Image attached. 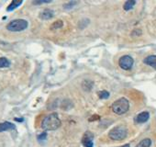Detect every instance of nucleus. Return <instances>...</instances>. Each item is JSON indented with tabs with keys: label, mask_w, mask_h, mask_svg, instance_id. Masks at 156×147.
I'll return each instance as SVG.
<instances>
[{
	"label": "nucleus",
	"mask_w": 156,
	"mask_h": 147,
	"mask_svg": "<svg viewBox=\"0 0 156 147\" xmlns=\"http://www.w3.org/2000/svg\"><path fill=\"white\" fill-rule=\"evenodd\" d=\"M61 124L62 122L57 113H51L43 119L41 122V128L44 131H55L60 128Z\"/></svg>",
	"instance_id": "f257e3e1"
},
{
	"label": "nucleus",
	"mask_w": 156,
	"mask_h": 147,
	"mask_svg": "<svg viewBox=\"0 0 156 147\" xmlns=\"http://www.w3.org/2000/svg\"><path fill=\"white\" fill-rule=\"evenodd\" d=\"M111 109L113 110V112H115L118 115H122L124 113H126L129 109V102L127 99L125 98H120L118 100H116L112 106Z\"/></svg>",
	"instance_id": "f03ea898"
},
{
	"label": "nucleus",
	"mask_w": 156,
	"mask_h": 147,
	"mask_svg": "<svg viewBox=\"0 0 156 147\" xmlns=\"http://www.w3.org/2000/svg\"><path fill=\"white\" fill-rule=\"evenodd\" d=\"M127 134H128L127 128L123 125H119L113 128L108 132V137L114 141H121L127 137Z\"/></svg>",
	"instance_id": "7ed1b4c3"
},
{
	"label": "nucleus",
	"mask_w": 156,
	"mask_h": 147,
	"mask_svg": "<svg viewBox=\"0 0 156 147\" xmlns=\"http://www.w3.org/2000/svg\"><path fill=\"white\" fill-rule=\"evenodd\" d=\"M29 23L25 20H14L7 25V29L10 31H22L26 30Z\"/></svg>",
	"instance_id": "20e7f679"
},
{
	"label": "nucleus",
	"mask_w": 156,
	"mask_h": 147,
	"mask_svg": "<svg viewBox=\"0 0 156 147\" xmlns=\"http://www.w3.org/2000/svg\"><path fill=\"white\" fill-rule=\"evenodd\" d=\"M133 63H134V60L129 55H124L119 61V65L123 70H129V69H131Z\"/></svg>",
	"instance_id": "39448f33"
},
{
	"label": "nucleus",
	"mask_w": 156,
	"mask_h": 147,
	"mask_svg": "<svg viewBox=\"0 0 156 147\" xmlns=\"http://www.w3.org/2000/svg\"><path fill=\"white\" fill-rule=\"evenodd\" d=\"M94 135L93 133H91L90 131H87L83 138H82V143L85 147H93L94 146Z\"/></svg>",
	"instance_id": "423d86ee"
},
{
	"label": "nucleus",
	"mask_w": 156,
	"mask_h": 147,
	"mask_svg": "<svg viewBox=\"0 0 156 147\" xmlns=\"http://www.w3.org/2000/svg\"><path fill=\"white\" fill-rule=\"evenodd\" d=\"M150 118V114L149 112L147 111H143V112H140V114H138L135 118V122L137 123H144L146 122Z\"/></svg>",
	"instance_id": "0eeeda50"
},
{
	"label": "nucleus",
	"mask_w": 156,
	"mask_h": 147,
	"mask_svg": "<svg viewBox=\"0 0 156 147\" xmlns=\"http://www.w3.org/2000/svg\"><path fill=\"white\" fill-rule=\"evenodd\" d=\"M54 16V12L53 10L50 9H43L41 13H40V18L41 20H51V18H53Z\"/></svg>",
	"instance_id": "6e6552de"
},
{
	"label": "nucleus",
	"mask_w": 156,
	"mask_h": 147,
	"mask_svg": "<svg viewBox=\"0 0 156 147\" xmlns=\"http://www.w3.org/2000/svg\"><path fill=\"white\" fill-rule=\"evenodd\" d=\"M10 130H16V125L11 122H9V121L0 123V132L10 131Z\"/></svg>",
	"instance_id": "1a4fd4ad"
},
{
	"label": "nucleus",
	"mask_w": 156,
	"mask_h": 147,
	"mask_svg": "<svg viewBox=\"0 0 156 147\" xmlns=\"http://www.w3.org/2000/svg\"><path fill=\"white\" fill-rule=\"evenodd\" d=\"M143 63L151 66L152 68H154L156 70V55H150V56L144 58Z\"/></svg>",
	"instance_id": "9d476101"
},
{
	"label": "nucleus",
	"mask_w": 156,
	"mask_h": 147,
	"mask_svg": "<svg viewBox=\"0 0 156 147\" xmlns=\"http://www.w3.org/2000/svg\"><path fill=\"white\" fill-rule=\"evenodd\" d=\"M22 3H23L22 0H13V1L10 3V5L7 8V11L10 12V11L16 9H17L18 7H20Z\"/></svg>",
	"instance_id": "9b49d317"
},
{
	"label": "nucleus",
	"mask_w": 156,
	"mask_h": 147,
	"mask_svg": "<svg viewBox=\"0 0 156 147\" xmlns=\"http://www.w3.org/2000/svg\"><path fill=\"white\" fill-rule=\"evenodd\" d=\"M135 4H136V1H135V0H128V1L125 2L123 9H124V10L129 11V10H130V9H133V7L135 6Z\"/></svg>",
	"instance_id": "f8f14e48"
},
{
	"label": "nucleus",
	"mask_w": 156,
	"mask_h": 147,
	"mask_svg": "<svg viewBox=\"0 0 156 147\" xmlns=\"http://www.w3.org/2000/svg\"><path fill=\"white\" fill-rule=\"evenodd\" d=\"M151 145V140L149 138L143 139L142 141H140L136 147H150Z\"/></svg>",
	"instance_id": "ddd939ff"
},
{
	"label": "nucleus",
	"mask_w": 156,
	"mask_h": 147,
	"mask_svg": "<svg viewBox=\"0 0 156 147\" xmlns=\"http://www.w3.org/2000/svg\"><path fill=\"white\" fill-rule=\"evenodd\" d=\"M10 62L6 57H0V68L4 67H9Z\"/></svg>",
	"instance_id": "4468645a"
},
{
	"label": "nucleus",
	"mask_w": 156,
	"mask_h": 147,
	"mask_svg": "<svg viewBox=\"0 0 156 147\" xmlns=\"http://www.w3.org/2000/svg\"><path fill=\"white\" fill-rule=\"evenodd\" d=\"M93 85H94V83L92 81H89V80H86V81L83 82V88L87 91H89L92 88Z\"/></svg>",
	"instance_id": "2eb2a0df"
},
{
	"label": "nucleus",
	"mask_w": 156,
	"mask_h": 147,
	"mask_svg": "<svg viewBox=\"0 0 156 147\" xmlns=\"http://www.w3.org/2000/svg\"><path fill=\"white\" fill-rule=\"evenodd\" d=\"M63 26V22L62 20H57L56 22L52 23V25L51 26V30H55V29H61Z\"/></svg>",
	"instance_id": "dca6fc26"
},
{
	"label": "nucleus",
	"mask_w": 156,
	"mask_h": 147,
	"mask_svg": "<svg viewBox=\"0 0 156 147\" xmlns=\"http://www.w3.org/2000/svg\"><path fill=\"white\" fill-rule=\"evenodd\" d=\"M98 97L101 99H107L109 98V93L108 91H106V90H102V91L98 92Z\"/></svg>",
	"instance_id": "f3484780"
},
{
	"label": "nucleus",
	"mask_w": 156,
	"mask_h": 147,
	"mask_svg": "<svg viewBox=\"0 0 156 147\" xmlns=\"http://www.w3.org/2000/svg\"><path fill=\"white\" fill-rule=\"evenodd\" d=\"M76 4H77V2H76V1H71V2L66 3V4L63 6V8H64L65 9H69L73 8V6H74V5H76Z\"/></svg>",
	"instance_id": "a211bd4d"
},
{
	"label": "nucleus",
	"mask_w": 156,
	"mask_h": 147,
	"mask_svg": "<svg viewBox=\"0 0 156 147\" xmlns=\"http://www.w3.org/2000/svg\"><path fill=\"white\" fill-rule=\"evenodd\" d=\"M46 138H47V132H42L41 134H40L38 136V141L39 142H41L43 140H46Z\"/></svg>",
	"instance_id": "6ab92c4d"
},
{
	"label": "nucleus",
	"mask_w": 156,
	"mask_h": 147,
	"mask_svg": "<svg viewBox=\"0 0 156 147\" xmlns=\"http://www.w3.org/2000/svg\"><path fill=\"white\" fill-rule=\"evenodd\" d=\"M51 1H33L32 3L34 4V5H41V4H49V3H51Z\"/></svg>",
	"instance_id": "aec40b11"
},
{
	"label": "nucleus",
	"mask_w": 156,
	"mask_h": 147,
	"mask_svg": "<svg viewBox=\"0 0 156 147\" xmlns=\"http://www.w3.org/2000/svg\"><path fill=\"white\" fill-rule=\"evenodd\" d=\"M140 34H141V30H139V29H137V30H134L132 31L131 36H135V35L140 36Z\"/></svg>",
	"instance_id": "412c9836"
},
{
	"label": "nucleus",
	"mask_w": 156,
	"mask_h": 147,
	"mask_svg": "<svg viewBox=\"0 0 156 147\" xmlns=\"http://www.w3.org/2000/svg\"><path fill=\"white\" fill-rule=\"evenodd\" d=\"M99 119H100V117H99V116H97V115H96V116H92V118H90V119H89V120L91 121V120H99Z\"/></svg>",
	"instance_id": "4be33fe9"
},
{
	"label": "nucleus",
	"mask_w": 156,
	"mask_h": 147,
	"mask_svg": "<svg viewBox=\"0 0 156 147\" xmlns=\"http://www.w3.org/2000/svg\"><path fill=\"white\" fill-rule=\"evenodd\" d=\"M15 120L16 121H20V122H22V121H24V119L23 118H15Z\"/></svg>",
	"instance_id": "5701e85b"
},
{
	"label": "nucleus",
	"mask_w": 156,
	"mask_h": 147,
	"mask_svg": "<svg viewBox=\"0 0 156 147\" xmlns=\"http://www.w3.org/2000/svg\"><path fill=\"white\" fill-rule=\"evenodd\" d=\"M119 147H129V143H127V144H124V145L119 146Z\"/></svg>",
	"instance_id": "b1692460"
}]
</instances>
